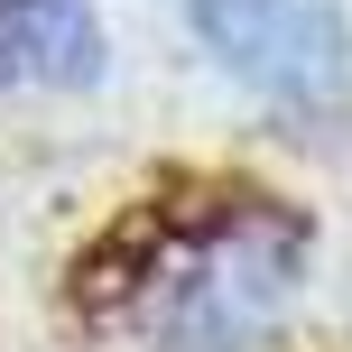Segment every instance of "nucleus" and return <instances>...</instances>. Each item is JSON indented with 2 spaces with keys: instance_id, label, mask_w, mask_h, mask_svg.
<instances>
[{
  "instance_id": "1",
  "label": "nucleus",
  "mask_w": 352,
  "mask_h": 352,
  "mask_svg": "<svg viewBox=\"0 0 352 352\" xmlns=\"http://www.w3.org/2000/svg\"><path fill=\"white\" fill-rule=\"evenodd\" d=\"M297 278H306V213L232 186L148 278L140 334L148 352H260L297 306Z\"/></svg>"
},
{
  "instance_id": "2",
  "label": "nucleus",
  "mask_w": 352,
  "mask_h": 352,
  "mask_svg": "<svg viewBox=\"0 0 352 352\" xmlns=\"http://www.w3.org/2000/svg\"><path fill=\"white\" fill-rule=\"evenodd\" d=\"M195 37L287 111H334L352 93V28L334 0H186Z\"/></svg>"
},
{
  "instance_id": "4",
  "label": "nucleus",
  "mask_w": 352,
  "mask_h": 352,
  "mask_svg": "<svg viewBox=\"0 0 352 352\" xmlns=\"http://www.w3.org/2000/svg\"><path fill=\"white\" fill-rule=\"evenodd\" d=\"M102 19L93 0H0V84L84 93L102 84Z\"/></svg>"
},
{
  "instance_id": "3",
  "label": "nucleus",
  "mask_w": 352,
  "mask_h": 352,
  "mask_svg": "<svg viewBox=\"0 0 352 352\" xmlns=\"http://www.w3.org/2000/svg\"><path fill=\"white\" fill-rule=\"evenodd\" d=\"M204 213H213V204H195V186H176V195H140V204H130L102 241L74 250V278H65L74 316H121L130 297H148V278L176 260V241H186Z\"/></svg>"
}]
</instances>
